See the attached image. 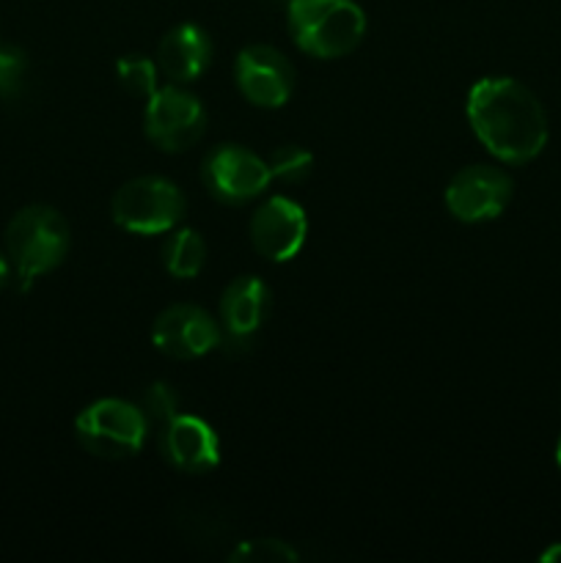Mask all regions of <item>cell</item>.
<instances>
[{
  "label": "cell",
  "mask_w": 561,
  "mask_h": 563,
  "mask_svg": "<svg viewBox=\"0 0 561 563\" xmlns=\"http://www.w3.org/2000/svg\"><path fill=\"white\" fill-rule=\"evenodd\" d=\"M143 130H146L148 141L163 152H187L207 132V110H204L201 99L179 88V82L163 86L148 97Z\"/></svg>",
  "instance_id": "6"
},
{
  "label": "cell",
  "mask_w": 561,
  "mask_h": 563,
  "mask_svg": "<svg viewBox=\"0 0 561 563\" xmlns=\"http://www.w3.org/2000/svg\"><path fill=\"white\" fill-rule=\"evenodd\" d=\"M542 561L544 563H561V544H553L550 550H544Z\"/></svg>",
  "instance_id": "22"
},
{
  "label": "cell",
  "mask_w": 561,
  "mask_h": 563,
  "mask_svg": "<svg viewBox=\"0 0 561 563\" xmlns=\"http://www.w3.org/2000/svg\"><path fill=\"white\" fill-rule=\"evenodd\" d=\"M512 176L493 165H468L446 185V209L462 223H484L504 214L509 207Z\"/></svg>",
  "instance_id": "8"
},
{
  "label": "cell",
  "mask_w": 561,
  "mask_h": 563,
  "mask_svg": "<svg viewBox=\"0 0 561 563\" xmlns=\"http://www.w3.org/2000/svg\"><path fill=\"white\" fill-rule=\"evenodd\" d=\"M292 42L314 58H341L363 42L366 14L355 0H289Z\"/></svg>",
  "instance_id": "3"
},
{
  "label": "cell",
  "mask_w": 561,
  "mask_h": 563,
  "mask_svg": "<svg viewBox=\"0 0 561 563\" xmlns=\"http://www.w3.org/2000/svg\"><path fill=\"white\" fill-rule=\"evenodd\" d=\"M9 278H11V258H6L3 253H0V289L9 284Z\"/></svg>",
  "instance_id": "21"
},
{
  "label": "cell",
  "mask_w": 561,
  "mask_h": 563,
  "mask_svg": "<svg viewBox=\"0 0 561 563\" xmlns=\"http://www.w3.org/2000/svg\"><path fill=\"white\" fill-rule=\"evenodd\" d=\"M468 124L501 163L522 165L548 143V115L531 88L515 77H482L465 102Z\"/></svg>",
  "instance_id": "1"
},
{
  "label": "cell",
  "mask_w": 561,
  "mask_h": 563,
  "mask_svg": "<svg viewBox=\"0 0 561 563\" xmlns=\"http://www.w3.org/2000/svg\"><path fill=\"white\" fill-rule=\"evenodd\" d=\"M187 201L174 181L163 176H138L116 190L110 214L130 234H165L185 218Z\"/></svg>",
  "instance_id": "5"
},
{
  "label": "cell",
  "mask_w": 561,
  "mask_h": 563,
  "mask_svg": "<svg viewBox=\"0 0 561 563\" xmlns=\"http://www.w3.org/2000/svg\"><path fill=\"white\" fill-rule=\"evenodd\" d=\"M556 462H559V467H561V438H559V443H556Z\"/></svg>",
  "instance_id": "23"
},
{
  "label": "cell",
  "mask_w": 561,
  "mask_h": 563,
  "mask_svg": "<svg viewBox=\"0 0 561 563\" xmlns=\"http://www.w3.org/2000/svg\"><path fill=\"white\" fill-rule=\"evenodd\" d=\"M212 64V38L193 22L170 27L157 47V66L170 82H193Z\"/></svg>",
  "instance_id": "14"
},
{
  "label": "cell",
  "mask_w": 561,
  "mask_h": 563,
  "mask_svg": "<svg viewBox=\"0 0 561 563\" xmlns=\"http://www.w3.org/2000/svg\"><path fill=\"white\" fill-rule=\"evenodd\" d=\"M270 176L286 185H300L311 176L314 170V154L308 148L295 146V143H284V146L273 148V154L267 157Z\"/></svg>",
  "instance_id": "16"
},
{
  "label": "cell",
  "mask_w": 561,
  "mask_h": 563,
  "mask_svg": "<svg viewBox=\"0 0 561 563\" xmlns=\"http://www.w3.org/2000/svg\"><path fill=\"white\" fill-rule=\"evenodd\" d=\"M157 71L160 66L152 58H143V55H127V58H119V64H116L119 82L132 97H152L160 88Z\"/></svg>",
  "instance_id": "17"
},
{
  "label": "cell",
  "mask_w": 561,
  "mask_h": 563,
  "mask_svg": "<svg viewBox=\"0 0 561 563\" xmlns=\"http://www.w3.org/2000/svg\"><path fill=\"white\" fill-rule=\"evenodd\" d=\"M201 181L212 198L240 207L262 196L273 176H270L267 159L253 154L251 148L220 143L204 157Z\"/></svg>",
  "instance_id": "7"
},
{
  "label": "cell",
  "mask_w": 561,
  "mask_h": 563,
  "mask_svg": "<svg viewBox=\"0 0 561 563\" xmlns=\"http://www.w3.org/2000/svg\"><path fill=\"white\" fill-rule=\"evenodd\" d=\"M231 561H253V563H289L297 561V550L292 544L278 542V539H251L242 542L231 553Z\"/></svg>",
  "instance_id": "18"
},
{
  "label": "cell",
  "mask_w": 561,
  "mask_h": 563,
  "mask_svg": "<svg viewBox=\"0 0 561 563\" xmlns=\"http://www.w3.org/2000/svg\"><path fill=\"white\" fill-rule=\"evenodd\" d=\"M77 443L99 460H124L143 449L148 416L143 407L124 399H99L88 405L75 421Z\"/></svg>",
  "instance_id": "4"
},
{
  "label": "cell",
  "mask_w": 561,
  "mask_h": 563,
  "mask_svg": "<svg viewBox=\"0 0 561 563\" xmlns=\"http://www.w3.org/2000/svg\"><path fill=\"white\" fill-rule=\"evenodd\" d=\"M273 295L264 280L256 275L234 278L220 295V322L231 341H251L267 322Z\"/></svg>",
  "instance_id": "13"
},
{
  "label": "cell",
  "mask_w": 561,
  "mask_h": 563,
  "mask_svg": "<svg viewBox=\"0 0 561 563\" xmlns=\"http://www.w3.org/2000/svg\"><path fill=\"white\" fill-rule=\"evenodd\" d=\"M163 454L176 471L209 473L220 462L218 432L204 418L176 412L165 421Z\"/></svg>",
  "instance_id": "12"
},
{
  "label": "cell",
  "mask_w": 561,
  "mask_h": 563,
  "mask_svg": "<svg viewBox=\"0 0 561 563\" xmlns=\"http://www.w3.org/2000/svg\"><path fill=\"white\" fill-rule=\"evenodd\" d=\"M69 245V223L58 209L47 203H31L20 209L6 225V253L11 258V267L20 275L22 289L61 267Z\"/></svg>",
  "instance_id": "2"
},
{
  "label": "cell",
  "mask_w": 561,
  "mask_h": 563,
  "mask_svg": "<svg viewBox=\"0 0 561 563\" xmlns=\"http://www.w3.org/2000/svg\"><path fill=\"white\" fill-rule=\"evenodd\" d=\"M176 407H179V399H176L174 388L165 383L148 385L146 396H143V412L154 421H168L170 416H176Z\"/></svg>",
  "instance_id": "20"
},
{
  "label": "cell",
  "mask_w": 561,
  "mask_h": 563,
  "mask_svg": "<svg viewBox=\"0 0 561 563\" xmlns=\"http://www.w3.org/2000/svg\"><path fill=\"white\" fill-rule=\"evenodd\" d=\"M207 262V242L196 229H179L165 240L163 267L165 273L179 280L196 278Z\"/></svg>",
  "instance_id": "15"
},
{
  "label": "cell",
  "mask_w": 561,
  "mask_h": 563,
  "mask_svg": "<svg viewBox=\"0 0 561 563\" xmlns=\"http://www.w3.org/2000/svg\"><path fill=\"white\" fill-rule=\"evenodd\" d=\"M152 344L174 361L204 357L220 344V328L204 308L170 306L154 319Z\"/></svg>",
  "instance_id": "11"
},
{
  "label": "cell",
  "mask_w": 561,
  "mask_h": 563,
  "mask_svg": "<svg viewBox=\"0 0 561 563\" xmlns=\"http://www.w3.org/2000/svg\"><path fill=\"white\" fill-rule=\"evenodd\" d=\"M28 75L25 53L16 47H0V99H16Z\"/></svg>",
  "instance_id": "19"
},
{
  "label": "cell",
  "mask_w": 561,
  "mask_h": 563,
  "mask_svg": "<svg viewBox=\"0 0 561 563\" xmlns=\"http://www.w3.org/2000/svg\"><path fill=\"white\" fill-rule=\"evenodd\" d=\"M237 88L256 108H284L295 91V66L270 44H251L237 55Z\"/></svg>",
  "instance_id": "9"
},
{
  "label": "cell",
  "mask_w": 561,
  "mask_h": 563,
  "mask_svg": "<svg viewBox=\"0 0 561 563\" xmlns=\"http://www.w3.org/2000/svg\"><path fill=\"white\" fill-rule=\"evenodd\" d=\"M306 209L286 196H273L253 212L251 242L270 262H292L306 245Z\"/></svg>",
  "instance_id": "10"
}]
</instances>
